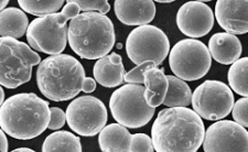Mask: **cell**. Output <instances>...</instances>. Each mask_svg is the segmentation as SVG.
Returning <instances> with one entry per match:
<instances>
[{
  "label": "cell",
  "mask_w": 248,
  "mask_h": 152,
  "mask_svg": "<svg viewBox=\"0 0 248 152\" xmlns=\"http://www.w3.org/2000/svg\"><path fill=\"white\" fill-rule=\"evenodd\" d=\"M204 137L202 118L186 107L161 110L151 128L155 152H197Z\"/></svg>",
  "instance_id": "6da1fadb"
},
{
  "label": "cell",
  "mask_w": 248,
  "mask_h": 152,
  "mask_svg": "<svg viewBox=\"0 0 248 152\" xmlns=\"http://www.w3.org/2000/svg\"><path fill=\"white\" fill-rule=\"evenodd\" d=\"M50 121L49 103L34 93L11 96L0 108L1 129L15 139L37 138L49 127Z\"/></svg>",
  "instance_id": "7a4b0ae2"
},
{
  "label": "cell",
  "mask_w": 248,
  "mask_h": 152,
  "mask_svg": "<svg viewBox=\"0 0 248 152\" xmlns=\"http://www.w3.org/2000/svg\"><path fill=\"white\" fill-rule=\"evenodd\" d=\"M85 71L81 62L69 54L51 55L40 63L38 89L47 99L64 102L83 91Z\"/></svg>",
  "instance_id": "3957f363"
},
{
  "label": "cell",
  "mask_w": 248,
  "mask_h": 152,
  "mask_svg": "<svg viewBox=\"0 0 248 152\" xmlns=\"http://www.w3.org/2000/svg\"><path fill=\"white\" fill-rule=\"evenodd\" d=\"M71 49L86 60H99L113 49L116 41L111 20L98 13H83L72 19L67 35Z\"/></svg>",
  "instance_id": "277c9868"
},
{
  "label": "cell",
  "mask_w": 248,
  "mask_h": 152,
  "mask_svg": "<svg viewBox=\"0 0 248 152\" xmlns=\"http://www.w3.org/2000/svg\"><path fill=\"white\" fill-rule=\"evenodd\" d=\"M79 11L81 9L77 3L69 0L61 13L34 19L27 31L29 46L35 51L50 55L61 54L65 50L69 35L66 23L78 15Z\"/></svg>",
  "instance_id": "5b68a950"
},
{
  "label": "cell",
  "mask_w": 248,
  "mask_h": 152,
  "mask_svg": "<svg viewBox=\"0 0 248 152\" xmlns=\"http://www.w3.org/2000/svg\"><path fill=\"white\" fill-rule=\"evenodd\" d=\"M41 58L27 43L1 37V75L0 83L9 90L17 89L31 79L32 67L40 65Z\"/></svg>",
  "instance_id": "8992f818"
},
{
  "label": "cell",
  "mask_w": 248,
  "mask_h": 152,
  "mask_svg": "<svg viewBox=\"0 0 248 152\" xmlns=\"http://www.w3.org/2000/svg\"><path fill=\"white\" fill-rule=\"evenodd\" d=\"M146 87L126 84L115 91L109 99V108L116 122L126 128H141L154 117L155 108L148 105Z\"/></svg>",
  "instance_id": "52a82bcc"
},
{
  "label": "cell",
  "mask_w": 248,
  "mask_h": 152,
  "mask_svg": "<svg viewBox=\"0 0 248 152\" xmlns=\"http://www.w3.org/2000/svg\"><path fill=\"white\" fill-rule=\"evenodd\" d=\"M212 57L203 42L185 39L175 43L169 54V65L175 76L182 81H198L211 69Z\"/></svg>",
  "instance_id": "ba28073f"
},
{
  "label": "cell",
  "mask_w": 248,
  "mask_h": 152,
  "mask_svg": "<svg viewBox=\"0 0 248 152\" xmlns=\"http://www.w3.org/2000/svg\"><path fill=\"white\" fill-rule=\"evenodd\" d=\"M170 41L158 27L147 25L134 29L128 35L126 52L135 64L155 62L160 65L169 54Z\"/></svg>",
  "instance_id": "9c48e42d"
},
{
  "label": "cell",
  "mask_w": 248,
  "mask_h": 152,
  "mask_svg": "<svg viewBox=\"0 0 248 152\" xmlns=\"http://www.w3.org/2000/svg\"><path fill=\"white\" fill-rule=\"evenodd\" d=\"M234 104L231 87L219 81H205L192 95L193 110L206 121H222L231 114Z\"/></svg>",
  "instance_id": "30bf717a"
},
{
  "label": "cell",
  "mask_w": 248,
  "mask_h": 152,
  "mask_svg": "<svg viewBox=\"0 0 248 152\" xmlns=\"http://www.w3.org/2000/svg\"><path fill=\"white\" fill-rule=\"evenodd\" d=\"M108 114L101 99L94 96H81L67 106L66 122L74 133L83 137H93L106 127Z\"/></svg>",
  "instance_id": "8fae6325"
},
{
  "label": "cell",
  "mask_w": 248,
  "mask_h": 152,
  "mask_svg": "<svg viewBox=\"0 0 248 152\" xmlns=\"http://www.w3.org/2000/svg\"><path fill=\"white\" fill-rule=\"evenodd\" d=\"M204 152H248V131L232 121H218L205 131Z\"/></svg>",
  "instance_id": "7c38bea8"
},
{
  "label": "cell",
  "mask_w": 248,
  "mask_h": 152,
  "mask_svg": "<svg viewBox=\"0 0 248 152\" xmlns=\"http://www.w3.org/2000/svg\"><path fill=\"white\" fill-rule=\"evenodd\" d=\"M205 1H190L180 7L177 14V26L189 38H202L213 29V10Z\"/></svg>",
  "instance_id": "4fadbf2b"
},
{
  "label": "cell",
  "mask_w": 248,
  "mask_h": 152,
  "mask_svg": "<svg viewBox=\"0 0 248 152\" xmlns=\"http://www.w3.org/2000/svg\"><path fill=\"white\" fill-rule=\"evenodd\" d=\"M215 18L219 27L231 34L248 32V0H218L215 5Z\"/></svg>",
  "instance_id": "5bb4252c"
},
{
  "label": "cell",
  "mask_w": 248,
  "mask_h": 152,
  "mask_svg": "<svg viewBox=\"0 0 248 152\" xmlns=\"http://www.w3.org/2000/svg\"><path fill=\"white\" fill-rule=\"evenodd\" d=\"M115 15L126 26H147L155 19V5L151 0H116Z\"/></svg>",
  "instance_id": "9a60e30c"
},
{
  "label": "cell",
  "mask_w": 248,
  "mask_h": 152,
  "mask_svg": "<svg viewBox=\"0 0 248 152\" xmlns=\"http://www.w3.org/2000/svg\"><path fill=\"white\" fill-rule=\"evenodd\" d=\"M211 57L223 65H230L239 60L243 52L242 43L234 34L218 32L211 37L209 41Z\"/></svg>",
  "instance_id": "2e32d148"
},
{
  "label": "cell",
  "mask_w": 248,
  "mask_h": 152,
  "mask_svg": "<svg viewBox=\"0 0 248 152\" xmlns=\"http://www.w3.org/2000/svg\"><path fill=\"white\" fill-rule=\"evenodd\" d=\"M125 73L123 59L117 53H110L97 60L93 69L95 81L107 89L122 85L125 81Z\"/></svg>",
  "instance_id": "e0dca14e"
},
{
  "label": "cell",
  "mask_w": 248,
  "mask_h": 152,
  "mask_svg": "<svg viewBox=\"0 0 248 152\" xmlns=\"http://www.w3.org/2000/svg\"><path fill=\"white\" fill-rule=\"evenodd\" d=\"M133 136L121 123H110L99 133L98 143L102 152H130Z\"/></svg>",
  "instance_id": "ac0fdd59"
},
{
  "label": "cell",
  "mask_w": 248,
  "mask_h": 152,
  "mask_svg": "<svg viewBox=\"0 0 248 152\" xmlns=\"http://www.w3.org/2000/svg\"><path fill=\"white\" fill-rule=\"evenodd\" d=\"M143 84L146 87L145 98L148 105L155 108L163 104L169 87L167 75L163 73V70L155 67L147 71L143 77Z\"/></svg>",
  "instance_id": "d6986e66"
},
{
  "label": "cell",
  "mask_w": 248,
  "mask_h": 152,
  "mask_svg": "<svg viewBox=\"0 0 248 152\" xmlns=\"http://www.w3.org/2000/svg\"><path fill=\"white\" fill-rule=\"evenodd\" d=\"M0 19H1V29H0L1 37L17 39L21 38L25 33L27 34L30 25L29 19L23 10L15 7L7 8L1 11Z\"/></svg>",
  "instance_id": "ffe728a7"
},
{
  "label": "cell",
  "mask_w": 248,
  "mask_h": 152,
  "mask_svg": "<svg viewBox=\"0 0 248 152\" xmlns=\"http://www.w3.org/2000/svg\"><path fill=\"white\" fill-rule=\"evenodd\" d=\"M42 152H82L81 140L70 131H57L46 138Z\"/></svg>",
  "instance_id": "44dd1931"
},
{
  "label": "cell",
  "mask_w": 248,
  "mask_h": 152,
  "mask_svg": "<svg viewBox=\"0 0 248 152\" xmlns=\"http://www.w3.org/2000/svg\"><path fill=\"white\" fill-rule=\"evenodd\" d=\"M168 87L167 96L163 101V105L174 108V107H187L192 104V91L190 86L177 76L168 75Z\"/></svg>",
  "instance_id": "7402d4cb"
},
{
  "label": "cell",
  "mask_w": 248,
  "mask_h": 152,
  "mask_svg": "<svg viewBox=\"0 0 248 152\" xmlns=\"http://www.w3.org/2000/svg\"><path fill=\"white\" fill-rule=\"evenodd\" d=\"M227 79L235 93L248 97V57L239 59L232 64Z\"/></svg>",
  "instance_id": "603a6c76"
},
{
  "label": "cell",
  "mask_w": 248,
  "mask_h": 152,
  "mask_svg": "<svg viewBox=\"0 0 248 152\" xmlns=\"http://www.w3.org/2000/svg\"><path fill=\"white\" fill-rule=\"evenodd\" d=\"M63 0H19L18 3L21 9L30 15L45 17L52 14H58L64 5Z\"/></svg>",
  "instance_id": "cb8c5ba5"
},
{
  "label": "cell",
  "mask_w": 248,
  "mask_h": 152,
  "mask_svg": "<svg viewBox=\"0 0 248 152\" xmlns=\"http://www.w3.org/2000/svg\"><path fill=\"white\" fill-rule=\"evenodd\" d=\"M73 1L79 7L81 11L85 13L98 11V14L105 15L110 10V5L107 0H73Z\"/></svg>",
  "instance_id": "d4e9b609"
},
{
  "label": "cell",
  "mask_w": 248,
  "mask_h": 152,
  "mask_svg": "<svg viewBox=\"0 0 248 152\" xmlns=\"http://www.w3.org/2000/svg\"><path fill=\"white\" fill-rule=\"evenodd\" d=\"M155 67H158V65L155 62H145L140 64V65H137L133 70L128 72V73H126L125 82H127L128 84H138V85H141V84H143V77H145L146 72L151 69H155Z\"/></svg>",
  "instance_id": "484cf974"
},
{
  "label": "cell",
  "mask_w": 248,
  "mask_h": 152,
  "mask_svg": "<svg viewBox=\"0 0 248 152\" xmlns=\"http://www.w3.org/2000/svg\"><path fill=\"white\" fill-rule=\"evenodd\" d=\"M130 152H155L153 139L146 134L133 135Z\"/></svg>",
  "instance_id": "4316f807"
},
{
  "label": "cell",
  "mask_w": 248,
  "mask_h": 152,
  "mask_svg": "<svg viewBox=\"0 0 248 152\" xmlns=\"http://www.w3.org/2000/svg\"><path fill=\"white\" fill-rule=\"evenodd\" d=\"M233 118L235 122L243 126L244 128H248V97H244L238 99L234 104Z\"/></svg>",
  "instance_id": "83f0119b"
},
{
  "label": "cell",
  "mask_w": 248,
  "mask_h": 152,
  "mask_svg": "<svg viewBox=\"0 0 248 152\" xmlns=\"http://www.w3.org/2000/svg\"><path fill=\"white\" fill-rule=\"evenodd\" d=\"M66 122V113L59 107H52L51 108V121L49 123V129L51 130H58L60 128L64 126Z\"/></svg>",
  "instance_id": "f1b7e54d"
},
{
  "label": "cell",
  "mask_w": 248,
  "mask_h": 152,
  "mask_svg": "<svg viewBox=\"0 0 248 152\" xmlns=\"http://www.w3.org/2000/svg\"><path fill=\"white\" fill-rule=\"evenodd\" d=\"M96 90V81L95 78L86 77L83 84V91L84 93H92Z\"/></svg>",
  "instance_id": "f546056e"
},
{
  "label": "cell",
  "mask_w": 248,
  "mask_h": 152,
  "mask_svg": "<svg viewBox=\"0 0 248 152\" xmlns=\"http://www.w3.org/2000/svg\"><path fill=\"white\" fill-rule=\"evenodd\" d=\"M7 134L5 131H0V150L1 152H8V140H7Z\"/></svg>",
  "instance_id": "4dcf8cb0"
},
{
  "label": "cell",
  "mask_w": 248,
  "mask_h": 152,
  "mask_svg": "<svg viewBox=\"0 0 248 152\" xmlns=\"http://www.w3.org/2000/svg\"><path fill=\"white\" fill-rule=\"evenodd\" d=\"M11 152H35V151L29 149V148H18V149H15Z\"/></svg>",
  "instance_id": "1f68e13d"
},
{
  "label": "cell",
  "mask_w": 248,
  "mask_h": 152,
  "mask_svg": "<svg viewBox=\"0 0 248 152\" xmlns=\"http://www.w3.org/2000/svg\"><path fill=\"white\" fill-rule=\"evenodd\" d=\"M5 102V91H3V89H0V105H3Z\"/></svg>",
  "instance_id": "d6a6232c"
},
{
  "label": "cell",
  "mask_w": 248,
  "mask_h": 152,
  "mask_svg": "<svg viewBox=\"0 0 248 152\" xmlns=\"http://www.w3.org/2000/svg\"><path fill=\"white\" fill-rule=\"evenodd\" d=\"M8 3H9V1H8V0H3V1H1V3H0V8H1V11L7 9L6 7H7Z\"/></svg>",
  "instance_id": "836d02e7"
},
{
  "label": "cell",
  "mask_w": 248,
  "mask_h": 152,
  "mask_svg": "<svg viewBox=\"0 0 248 152\" xmlns=\"http://www.w3.org/2000/svg\"><path fill=\"white\" fill-rule=\"evenodd\" d=\"M157 2H160V3H170V2H173V0H158Z\"/></svg>",
  "instance_id": "e575fe53"
},
{
  "label": "cell",
  "mask_w": 248,
  "mask_h": 152,
  "mask_svg": "<svg viewBox=\"0 0 248 152\" xmlns=\"http://www.w3.org/2000/svg\"><path fill=\"white\" fill-rule=\"evenodd\" d=\"M122 46H123L122 45H117V47H118V49H122Z\"/></svg>",
  "instance_id": "d590c367"
}]
</instances>
